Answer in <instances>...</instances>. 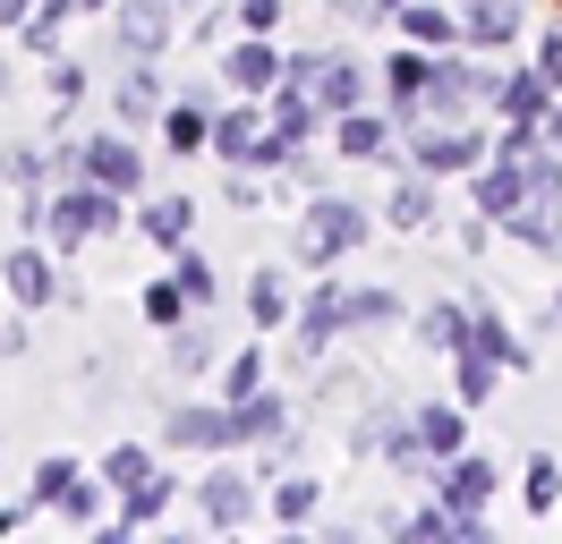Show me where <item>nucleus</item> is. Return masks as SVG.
Listing matches in <instances>:
<instances>
[{
  "mask_svg": "<svg viewBox=\"0 0 562 544\" xmlns=\"http://www.w3.org/2000/svg\"><path fill=\"white\" fill-rule=\"evenodd\" d=\"M265 145H273V120H265V102L256 94H231L222 111H213V162H256L265 170Z\"/></svg>",
  "mask_w": 562,
  "mask_h": 544,
  "instance_id": "7",
  "label": "nucleus"
},
{
  "mask_svg": "<svg viewBox=\"0 0 562 544\" xmlns=\"http://www.w3.org/2000/svg\"><path fill=\"white\" fill-rule=\"evenodd\" d=\"M554 324H562V290H554Z\"/></svg>",
  "mask_w": 562,
  "mask_h": 544,
  "instance_id": "54",
  "label": "nucleus"
},
{
  "mask_svg": "<svg viewBox=\"0 0 562 544\" xmlns=\"http://www.w3.org/2000/svg\"><path fill=\"white\" fill-rule=\"evenodd\" d=\"M77 9H94V18H111V9H120V0H77Z\"/></svg>",
  "mask_w": 562,
  "mask_h": 544,
  "instance_id": "51",
  "label": "nucleus"
},
{
  "mask_svg": "<svg viewBox=\"0 0 562 544\" xmlns=\"http://www.w3.org/2000/svg\"><path fill=\"white\" fill-rule=\"evenodd\" d=\"M520 502L537 510V519H554V510H562V460H554V451H528V476H520Z\"/></svg>",
  "mask_w": 562,
  "mask_h": 544,
  "instance_id": "33",
  "label": "nucleus"
},
{
  "mask_svg": "<svg viewBox=\"0 0 562 544\" xmlns=\"http://www.w3.org/2000/svg\"><path fill=\"white\" fill-rule=\"evenodd\" d=\"M179 9H188V18H196V9H213V0H179Z\"/></svg>",
  "mask_w": 562,
  "mask_h": 544,
  "instance_id": "52",
  "label": "nucleus"
},
{
  "mask_svg": "<svg viewBox=\"0 0 562 544\" xmlns=\"http://www.w3.org/2000/svg\"><path fill=\"white\" fill-rule=\"evenodd\" d=\"M554 111V86L537 77V68H512L503 86H494V120H546Z\"/></svg>",
  "mask_w": 562,
  "mask_h": 544,
  "instance_id": "28",
  "label": "nucleus"
},
{
  "mask_svg": "<svg viewBox=\"0 0 562 544\" xmlns=\"http://www.w3.org/2000/svg\"><path fill=\"white\" fill-rule=\"evenodd\" d=\"M171 374H213V332L196 324V315L171 332Z\"/></svg>",
  "mask_w": 562,
  "mask_h": 544,
  "instance_id": "39",
  "label": "nucleus"
},
{
  "mask_svg": "<svg viewBox=\"0 0 562 544\" xmlns=\"http://www.w3.org/2000/svg\"><path fill=\"white\" fill-rule=\"evenodd\" d=\"M111 111H120V128H162L171 94H162L154 60H128V68H120V86H111Z\"/></svg>",
  "mask_w": 562,
  "mask_h": 544,
  "instance_id": "15",
  "label": "nucleus"
},
{
  "mask_svg": "<svg viewBox=\"0 0 562 544\" xmlns=\"http://www.w3.org/2000/svg\"><path fill=\"white\" fill-rule=\"evenodd\" d=\"M546 145H562V94H554V111H546Z\"/></svg>",
  "mask_w": 562,
  "mask_h": 544,
  "instance_id": "49",
  "label": "nucleus"
},
{
  "mask_svg": "<svg viewBox=\"0 0 562 544\" xmlns=\"http://www.w3.org/2000/svg\"><path fill=\"white\" fill-rule=\"evenodd\" d=\"M26 519H35V502H0V544L18 536V528H26Z\"/></svg>",
  "mask_w": 562,
  "mask_h": 544,
  "instance_id": "48",
  "label": "nucleus"
},
{
  "mask_svg": "<svg viewBox=\"0 0 562 544\" xmlns=\"http://www.w3.org/2000/svg\"><path fill=\"white\" fill-rule=\"evenodd\" d=\"M137 238H145V247H162V256L188 247V238H196V196H145L137 204Z\"/></svg>",
  "mask_w": 562,
  "mask_h": 544,
  "instance_id": "19",
  "label": "nucleus"
},
{
  "mask_svg": "<svg viewBox=\"0 0 562 544\" xmlns=\"http://www.w3.org/2000/svg\"><path fill=\"white\" fill-rule=\"evenodd\" d=\"M528 68H537V77H546V86L562 94V26H546L537 43H528Z\"/></svg>",
  "mask_w": 562,
  "mask_h": 544,
  "instance_id": "44",
  "label": "nucleus"
},
{
  "mask_svg": "<svg viewBox=\"0 0 562 544\" xmlns=\"http://www.w3.org/2000/svg\"><path fill=\"white\" fill-rule=\"evenodd\" d=\"M171 281L196 298V315H205V306H222V281H213V264L196 256V247H171Z\"/></svg>",
  "mask_w": 562,
  "mask_h": 544,
  "instance_id": "37",
  "label": "nucleus"
},
{
  "mask_svg": "<svg viewBox=\"0 0 562 544\" xmlns=\"http://www.w3.org/2000/svg\"><path fill=\"white\" fill-rule=\"evenodd\" d=\"M324 60H333L324 43H307V52H290V68H281V86H316V77H324Z\"/></svg>",
  "mask_w": 562,
  "mask_h": 544,
  "instance_id": "45",
  "label": "nucleus"
},
{
  "mask_svg": "<svg viewBox=\"0 0 562 544\" xmlns=\"http://www.w3.org/2000/svg\"><path fill=\"white\" fill-rule=\"evenodd\" d=\"M469 349H486V358H503L512 374L528 366V340L512 332V324H503V306H494V298H477V315H469Z\"/></svg>",
  "mask_w": 562,
  "mask_h": 544,
  "instance_id": "27",
  "label": "nucleus"
},
{
  "mask_svg": "<svg viewBox=\"0 0 562 544\" xmlns=\"http://www.w3.org/2000/svg\"><path fill=\"white\" fill-rule=\"evenodd\" d=\"M145 324H154V332H179V324H188V315H196V298H188V290H179L171 272H162V281H145Z\"/></svg>",
  "mask_w": 562,
  "mask_h": 544,
  "instance_id": "34",
  "label": "nucleus"
},
{
  "mask_svg": "<svg viewBox=\"0 0 562 544\" xmlns=\"http://www.w3.org/2000/svg\"><path fill=\"white\" fill-rule=\"evenodd\" d=\"M426 485H435L452 510H494V494H503V468H494L486 451H452V460H426Z\"/></svg>",
  "mask_w": 562,
  "mask_h": 544,
  "instance_id": "9",
  "label": "nucleus"
},
{
  "mask_svg": "<svg viewBox=\"0 0 562 544\" xmlns=\"http://www.w3.org/2000/svg\"><path fill=\"white\" fill-rule=\"evenodd\" d=\"M435 204H443V196H435V170H409V179L384 196V230H409V238L435 230Z\"/></svg>",
  "mask_w": 562,
  "mask_h": 544,
  "instance_id": "23",
  "label": "nucleus"
},
{
  "mask_svg": "<svg viewBox=\"0 0 562 544\" xmlns=\"http://www.w3.org/2000/svg\"><path fill=\"white\" fill-rule=\"evenodd\" d=\"M239 34H281V0H239Z\"/></svg>",
  "mask_w": 562,
  "mask_h": 544,
  "instance_id": "46",
  "label": "nucleus"
},
{
  "mask_svg": "<svg viewBox=\"0 0 562 544\" xmlns=\"http://www.w3.org/2000/svg\"><path fill=\"white\" fill-rule=\"evenodd\" d=\"M316 502H324V485L307 468H273V476H265V519H281V528H307Z\"/></svg>",
  "mask_w": 562,
  "mask_h": 544,
  "instance_id": "20",
  "label": "nucleus"
},
{
  "mask_svg": "<svg viewBox=\"0 0 562 544\" xmlns=\"http://www.w3.org/2000/svg\"><path fill=\"white\" fill-rule=\"evenodd\" d=\"M460 26H469V52H503L528 34V0H460Z\"/></svg>",
  "mask_w": 562,
  "mask_h": 544,
  "instance_id": "17",
  "label": "nucleus"
},
{
  "mask_svg": "<svg viewBox=\"0 0 562 544\" xmlns=\"http://www.w3.org/2000/svg\"><path fill=\"white\" fill-rule=\"evenodd\" d=\"M469 204H477L494 230H503V222L528 204V170H520V162H503V154H486V162L469 170Z\"/></svg>",
  "mask_w": 562,
  "mask_h": 544,
  "instance_id": "13",
  "label": "nucleus"
},
{
  "mask_svg": "<svg viewBox=\"0 0 562 544\" xmlns=\"http://www.w3.org/2000/svg\"><path fill=\"white\" fill-rule=\"evenodd\" d=\"M171 502H179V476H171V468H154L137 494H120V519H128V528H154Z\"/></svg>",
  "mask_w": 562,
  "mask_h": 544,
  "instance_id": "32",
  "label": "nucleus"
},
{
  "mask_svg": "<svg viewBox=\"0 0 562 544\" xmlns=\"http://www.w3.org/2000/svg\"><path fill=\"white\" fill-rule=\"evenodd\" d=\"M43 86H52V102H60V111H77V102H86V68L60 52V60H43Z\"/></svg>",
  "mask_w": 562,
  "mask_h": 544,
  "instance_id": "42",
  "label": "nucleus"
},
{
  "mask_svg": "<svg viewBox=\"0 0 562 544\" xmlns=\"http://www.w3.org/2000/svg\"><path fill=\"white\" fill-rule=\"evenodd\" d=\"M69 485H77V460H69V451H52V460H35V494H26V502L52 510L60 494H69Z\"/></svg>",
  "mask_w": 562,
  "mask_h": 544,
  "instance_id": "41",
  "label": "nucleus"
},
{
  "mask_svg": "<svg viewBox=\"0 0 562 544\" xmlns=\"http://www.w3.org/2000/svg\"><path fill=\"white\" fill-rule=\"evenodd\" d=\"M188 502H196V519H205V528H222V536H231V528H247V519L265 510V494H256V476H247V468H205Z\"/></svg>",
  "mask_w": 562,
  "mask_h": 544,
  "instance_id": "10",
  "label": "nucleus"
},
{
  "mask_svg": "<svg viewBox=\"0 0 562 544\" xmlns=\"http://www.w3.org/2000/svg\"><path fill=\"white\" fill-rule=\"evenodd\" d=\"M290 315H299V298H290V281H281L273 264H256V272H247V324H256V332H281Z\"/></svg>",
  "mask_w": 562,
  "mask_h": 544,
  "instance_id": "26",
  "label": "nucleus"
},
{
  "mask_svg": "<svg viewBox=\"0 0 562 544\" xmlns=\"http://www.w3.org/2000/svg\"><path fill=\"white\" fill-rule=\"evenodd\" d=\"M494 154V136L477 120H435V128H409V170H435V179H469V170Z\"/></svg>",
  "mask_w": 562,
  "mask_h": 544,
  "instance_id": "2",
  "label": "nucleus"
},
{
  "mask_svg": "<svg viewBox=\"0 0 562 544\" xmlns=\"http://www.w3.org/2000/svg\"><path fill=\"white\" fill-rule=\"evenodd\" d=\"M222 204H231V213H256V204H265V170L239 162L231 179H222Z\"/></svg>",
  "mask_w": 562,
  "mask_h": 544,
  "instance_id": "43",
  "label": "nucleus"
},
{
  "mask_svg": "<svg viewBox=\"0 0 562 544\" xmlns=\"http://www.w3.org/2000/svg\"><path fill=\"white\" fill-rule=\"evenodd\" d=\"M401 9H409V0H367V18H401Z\"/></svg>",
  "mask_w": 562,
  "mask_h": 544,
  "instance_id": "50",
  "label": "nucleus"
},
{
  "mask_svg": "<svg viewBox=\"0 0 562 544\" xmlns=\"http://www.w3.org/2000/svg\"><path fill=\"white\" fill-rule=\"evenodd\" d=\"M154 468H162V460H154L145 442H111V451H103V468H94V476H103L111 494H137V485H145Z\"/></svg>",
  "mask_w": 562,
  "mask_h": 544,
  "instance_id": "31",
  "label": "nucleus"
},
{
  "mask_svg": "<svg viewBox=\"0 0 562 544\" xmlns=\"http://www.w3.org/2000/svg\"><path fill=\"white\" fill-rule=\"evenodd\" d=\"M367 230H375V213H367V204L316 188V196H307V230H299V264H307V272H333Z\"/></svg>",
  "mask_w": 562,
  "mask_h": 544,
  "instance_id": "1",
  "label": "nucleus"
},
{
  "mask_svg": "<svg viewBox=\"0 0 562 544\" xmlns=\"http://www.w3.org/2000/svg\"><path fill=\"white\" fill-rule=\"evenodd\" d=\"M52 510L69 519L77 536H94V528H111V519H120V494H111L103 476H77V485H69V494H60V502H52Z\"/></svg>",
  "mask_w": 562,
  "mask_h": 544,
  "instance_id": "25",
  "label": "nucleus"
},
{
  "mask_svg": "<svg viewBox=\"0 0 562 544\" xmlns=\"http://www.w3.org/2000/svg\"><path fill=\"white\" fill-rule=\"evenodd\" d=\"M281 68H290V52H281L273 34H239V43H231V52H222V86H231V94H273L281 86Z\"/></svg>",
  "mask_w": 562,
  "mask_h": 544,
  "instance_id": "12",
  "label": "nucleus"
},
{
  "mask_svg": "<svg viewBox=\"0 0 562 544\" xmlns=\"http://www.w3.org/2000/svg\"><path fill=\"white\" fill-rule=\"evenodd\" d=\"M392 26L409 34V43H426V52H452V43H469V26H460V0H409Z\"/></svg>",
  "mask_w": 562,
  "mask_h": 544,
  "instance_id": "21",
  "label": "nucleus"
},
{
  "mask_svg": "<svg viewBox=\"0 0 562 544\" xmlns=\"http://www.w3.org/2000/svg\"><path fill=\"white\" fill-rule=\"evenodd\" d=\"M409 426H418V451H426V460L469 451V408H460V400H418V408H409Z\"/></svg>",
  "mask_w": 562,
  "mask_h": 544,
  "instance_id": "18",
  "label": "nucleus"
},
{
  "mask_svg": "<svg viewBox=\"0 0 562 544\" xmlns=\"http://www.w3.org/2000/svg\"><path fill=\"white\" fill-rule=\"evenodd\" d=\"M213 392H222V400H256V392H265V349H256V340H247V349H231Z\"/></svg>",
  "mask_w": 562,
  "mask_h": 544,
  "instance_id": "36",
  "label": "nucleus"
},
{
  "mask_svg": "<svg viewBox=\"0 0 562 544\" xmlns=\"http://www.w3.org/2000/svg\"><path fill=\"white\" fill-rule=\"evenodd\" d=\"M77 170H86V179H103V188H128V196L145 188V162H137V145H128V136H77Z\"/></svg>",
  "mask_w": 562,
  "mask_h": 544,
  "instance_id": "16",
  "label": "nucleus"
},
{
  "mask_svg": "<svg viewBox=\"0 0 562 544\" xmlns=\"http://www.w3.org/2000/svg\"><path fill=\"white\" fill-rule=\"evenodd\" d=\"M341 332H350V281L316 272V290H307V298H299V315H290V340H299V358H324Z\"/></svg>",
  "mask_w": 562,
  "mask_h": 544,
  "instance_id": "6",
  "label": "nucleus"
},
{
  "mask_svg": "<svg viewBox=\"0 0 562 544\" xmlns=\"http://www.w3.org/2000/svg\"><path fill=\"white\" fill-rule=\"evenodd\" d=\"M0 290L26 306V315L60 306V298H69V281H60V247H52V238H18V247L0 256Z\"/></svg>",
  "mask_w": 562,
  "mask_h": 544,
  "instance_id": "3",
  "label": "nucleus"
},
{
  "mask_svg": "<svg viewBox=\"0 0 562 544\" xmlns=\"http://www.w3.org/2000/svg\"><path fill=\"white\" fill-rule=\"evenodd\" d=\"M26 18H43V0H0V34H18Z\"/></svg>",
  "mask_w": 562,
  "mask_h": 544,
  "instance_id": "47",
  "label": "nucleus"
},
{
  "mask_svg": "<svg viewBox=\"0 0 562 544\" xmlns=\"http://www.w3.org/2000/svg\"><path fill=\"white\" fill-rule=\"evenodd\" d=\"M0 102H9V60H0Z\"/></svg>",
  "mask_w": 562,
  "mask_h": 544,
  "instance_id": "53",
  "label": "nucleus"
},
{
  "mask_svg": "<svg viewBox=\"0 0 562 544\" xmlns=\"http://www.w3.org/2000/svg\"><path fill=\"white\" fill-rule=\"evenodd\" d=\"M213 111H222V102L179 94L171 111H162V145H171V154H213Z\"/></svg>",
  "mask_w": 562,
  "mask_h": 544,
  "instance_id": "24",
  "label": "nucleus"
},
{
  "mask_svg": "<svg viewBox=\"0 0 562 544\" xmlns=\"http://www.w3.org/2000/svg\"><path fill=\"white\" fill-rule=\"evenodd\" d=\"M401 536H409V544H452V502L426 494L418 510H401Z\"/></svg>",
  "mask_w": 562,
  "mask_h": 544,
  "instance_id": "38",
  "label": "nucleus"
},
{
  "mask_svg": "<svg viewBox=\"0 0 562 544\" xmlns=\"http://www.w3.org/2000/svg\"><path fill=\"white\" fill-rule=\"evenodd\" d=\"M265 120H273L265 170H281V154H290V145H307L316 128H333V111L316 102V86H273V94H265Z\"/></svg>",
  "mask_w": 562,
  "mask_h": 544,
  "instance_id": "8",
  "label": "nucleus"
},
{
  "mask_svg": "<svg viewBox=\"0 0 562 544\" xmlns=\"http://www.w3.org/2000/svg\"><path fill=\"white\" fill-rule=\"evenodd\" d=\"M179 0H120L111 9V43H120V60H162L179 43Z\"/></svg>",
  "mask_w": 562,
  "mask_h": 544,
  "instance_id": "4",
  "label": "nucleus"
},
{
  "mask_svg": "<svg viewBox=\"0 0 562 544\" xmlns=\"http://www.w3.org/2000/svg\"><path fill=\"white\" fill-rule=\"evenodd\" d=\"M503 374H512L503 358H486V349H460V358H452V400H460V408H486Z\"/></svg>",
  "mask_w": 562,
  "mask_h": 544,
  "instance_id": "30",
  "label": "nucleus"
},
{
  "mask_svg": "<svg viewBox=\"0 0 562 544\" xmlns=\"http://www.w3.org/2000/svg\"><path fill=\"white\" fill-rule=\"evenodd\" d=\"M426 86H435V52H426V43H409V52H392V60H384V111L401 120V136H409V120H418Z\"/></svg>",
  "mask_w": 562,
  "mask_h": 544,
  "instance_id": "14",
  "label": "nucleus"
},
{
  "mask_svg": "<svg viewBox=\"0 0 562 544\" xmlns=\"http://www.w3.org/2000/svg\"><path fill=\"white\" fill-rule=\"evenodd\" d=\"M162 442H171V451H239L247 426H239V408H231V400H222V408L171 400V408H162Z\"/></svg>",
  "mask_w": 562,
  "mask_h": 544,
  "instance_id": "5",
  "label": "nucleus"
},
{
  "mask_svg": "<svg viewBox=\"0 0 562 544\" xmlns=\"http://www.w3.org/2000/svg\"><path fill=\"white\" fill-rule=\"evenodd\" d=\"M18 43H26L35 60H60V43H69V9H43V18H26V26H18Z\"/></svg>",
  "mask_w": 562,
  "mask_h": 544,
  "instance_id": "40",
  "label": "nucleus"
},
{
  "mask_svg": "<svg viewBox=\"0 0 562 544\" xmlns=\"http://www.w3.org/2000/svg\"><path fill=\"white\" fill-rule=\"evenodd\" d=\"M469 315H477V298H435V306H418V349L460 358V349H469Z\"/></svg>",
  "mask_w": 562,
  "mask_h": 544,
  "instance_id": "22",
  "label": "nucleus"
},
{
  "mask_svg": "<svg viewBox=\"0 0 562 544\" xmlns=\"http://www.w3.org/2000/svg\"><path fill=\"white\" fill-rule=\"evenodd\" d=\"M0 188H9V179H0Z\"/></svg>",
  "mask_w": 562,
  "mask_h": 544,
  "instance_id": "55",
  "label": "nucleus"
},
{
  "mask_svg": "<svg viewBox=\"0 0 562 544\" xmlns=\"http://www.w3.org/2000/svg\"><path fill=\"white\" fill-rule=\"evenodd\" d=\"M392 324H409L401 290H350V332H392Z\"/></svg>",
  "mask_w": 562,
  "mask_h": 544,
  "instance_id": "35",
  "label": "nucleus"
},
{
  "mask_svg": "<svg viewBox=\"0 0 562 544\" xmlns=\"http://www.w3.org/2000/svg\"><path fill=\"white\" fill-rule=\"evenodd\" d=\"M316 102L333 111V120H341V111H358V102H367V60L333 52V60H324V77H316Z\"/></svg>",
  "mask_w": 562,
  "mask_h": 544,
  "instance_id": "29",
  "label": "nucleus"
},
{
  "mask_svg": "<svg viewBox=\"0 0 562 544\" xmlns=\"http://www.w3.org/2000/svg\"><path fill=\"white\" fill-rule=\"evenodd\" d=\"M333 154H341V162H401V120L358 102V111L333 120Z\"/></svg>",
  "mask_w": 562,
  "mask_h": 544,
  "instance_id": "11",
  "label": "nucleus"
}]
</instances>
